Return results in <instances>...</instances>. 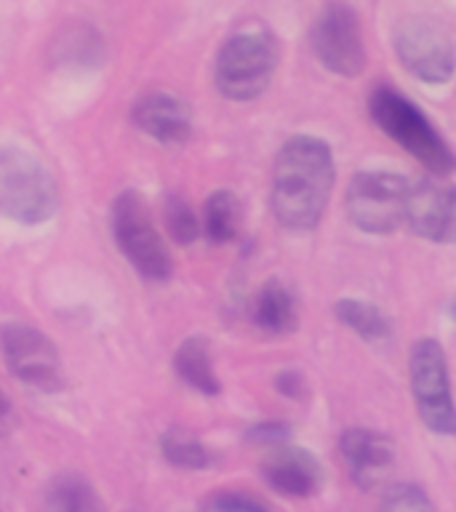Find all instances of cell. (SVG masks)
<instances>
[{"label":"cell","instance_id":"1","mask_svg":"<svg viewBox=\"0 0 456 512\" xmlns=\"http://www.w3.org/2000/svg\"><path fill=\"white\" fill-rule=\"evenodd\" d=\"M334 155L323 139L291 136L272 166V214L283 230L310 232L323 219L334 187Z\"/></svg>","mask_w":456,"mask_h":512},{"label":"cell","instance_id":"2","mask_svg":"<svg viewBox=\"0 0 456 512\" xmlns=\"http://www.w3.org/2000/svg\"><path fill=\"white\" fill-rule=\"evenodd\" d=\"M368 112L376 126L382 128L392 142H398L411 158L419 160L430 174L448 176L456 171V155L448 142L411 99L392 88L379 86L368 96Z\"/></svg>","mask_w":456,"mask_h":512},{"label":"cell","instance_id":"3","mask_svg":"<svg viewBox=\"0 0 456 512\" xmlns=\"http://www.w3.org/2000/svg\"><path fill=\"white\" fill-rule=\"evenodd\" d=\"M59 208V187L35 155L0 147V216L11 222L43 224Z\"/></svg>","mask_w":456,"mask_h":512},{"label":"cell","instance_id":"4","mask_svg":"<svg viewBox=\"0 0 456 512\" xmlns=\"http://www.w3.org/2000/svg\"><path fill=\"white\" fill-rule=\"evenodd\" d=\"M278 67V46L262 30L235 32L216 54L214 78L219 94L232 102H251L262 96Z\"/></svg>","mask_w":456,"mask_h":512},{"label":"cell","instance_id":"5","mask_svg":"<svg viewBox=\"0 0 456 512\" xmlns=\"http://www.w3.org/2000/svg\"><path fill=\"white\" fill-rule=\"evenodd\" d=\"M112 235H115L120 254L126 256L144 280L160 283L171 278L174 264H171L166 240L136 190H123L112 203Z\"/></svg>","mask_w":456,"mask_h":512},{"label":"cell","instance_id":"6","mask_svg":"<svg viewBox=\"0 0 456 512\" xmlns=\"http://www.w3.org/2000/svg\"><path fill=\"white\" fill-rule=\"evenodd\" d=\"M411 392L424 427L438 435H456V400L451 392L446 352L438 339H419L411 347Z\"/></svg>","mask_w":456,"mask_h":512},{"label":"cell","instance_id":"7","mask_svg":"<svg viewBox=\"0 0 456 512\" xmlns=\"http://www.w3.org/2000/svg\"><path fill=\"white\" fill-rule=\"evenodd\" d=\"M408 195L411 184L403 176L390 171H363L350 182L344 206L358 230L390 235L400 224H406Z\"/></svg>","mask_w":456,"mask_h":512},{"label":"cell","instance_id":"8","mask_svg":"<svg viewBox=\"0 0 456 512\" xmlns=\"http://www.w3.org/2000/svg\"><path fill=\"white\" fill-rule=\"evenodd\" d=\"M0 352H3L8 371L19 382L43 392H56L64 387L62 355L56 350V344L38 328L27 323L0 326Z\"/></svg>","mask_w":456,"mask_h":512},{"label":"cell","instance_id":"9","mask_svg":"<svg viewBox=\"0 0 456 512\" xmlns=\"http://www.w3.org/2000/svg\"><path fill=\"white\" fill-rule=\"evenodd\" d=\"M310 43L326 70L342 78H358L366 67V46L358 14L344 3H328L312 24Z\"/></svg>","mask_w":456,"mask_h":512},{"label":"cell","instance_id":"10","mask_svg":"<svg viewBox=\"0 0 456 512\" xmlns=\"http://www.w3.org/2000/svg\"><path fill=\"white\" fill-rule=\"evenodd\" d=\"M395 51L411 75L424 83H448L456 70V54L451 40L440 27L422 19H408L395 30Z\"/></svg>","mask_w":456,"mask_h":512},{"label":"cell","instance_id":"11","mask_svg":"<svg viewBox=\"0 0 456 512\" xmlns=\"http://www.w3.org/2000/svg\"><path fill=\"white\" fill-rule=\"evenodd\" d=\"M408 227L430 243H456V187L443 182L411 184Z\"/></svg>","mask_w":456,"mask_h":512},{"label":"cell","instance_id":"12","mask_svg":"<svg viewBox=\"0 0 456 512\" xmlns=\"http://www.w3.org/2000/svg\"><path fill=\"white\" fill-rule=\"evenodd\" d=\"M262 475L278 494L294 496V499L315 496L323 486V467L315 454L291 443L272 448V454L262 464Z\"/></svg>","mask_w":456,"mask_h":512},{"label":"cell","instance_id":"13","mask_svg":"<svg viewBox=\"0 0 456 512\" xmlns=\"http://www.w3.org/2000/svg\"><path fill=\"white\" fill-rule=\"evenodd\" d=\"M339 451L360 488L379 486L395 462V443L384 432L368 427H350L339 440Z\"/></svg>","mask_w":456,"mask_h":512},{"label":"cell","instance_id":"14","mask_svg":"<svg viewBox=\"0 0 456 512\" xmlns=\"http://www.w3.org/2000/svg\"><path fill=\"white\" fill-rule=\"evenodd\" d=\"M131 120L142 134L160 144H184L192 136L190 107L171 94H147L134 104Z\"/></svg>","mask_w":456,"mask_h":512},{"label":"cell","instance_id":"15","mask_svg":"<svg viewBox=\"0 0 456 512\" xmlns=\"http://www.w3.org/2000/svg\"><path fill=\"white\" fill-rule=\"evenodd\" d=\"M51 64L64 70H88L99 67L104 56L102 35L86 22H72L51 43Z\"/></svg>","mask_w":456,"mask_h":512},{"label":"cell","instance_id":"16","mask_svg":"<svg viewBox=\"0 0 456 512\" xmlns=\"http://www.w3.org/2000/svg\"><path fill=\"white\" fill-rule=\"evenodd\" d=\"M254 323L267 334H291L299 323L294 294L278 278H270L254 299Z\"/></svg>","mask_w":456,"mask_h":512},{"label":"cell","instance_id":"17","mask_svg":"<svg viewBox=\"0 0 456 512\" xmlns=\"http://www.w3.org/2000/svg\"><path fill=\"white\" fill-rule=\"evenodd\" d=\"M174 368L179 379L184 384H190L192 390L203 392V395H219V390H222L208 342L200 339V336H190V339H184L179 344V350L174 355Z\"/></svg>","mask_w":456,"mask_h":512},{"label":"cell","instance_id":"18","mask_svg":"<svg viewBox=\"0 0 456 512\" xmlns=\"http://www.w3.org/2000/svg\"><path fill=\"white\" fill-rule=\"evenodd\" d=\"M243 227V206L235 192L216 190L203 206V232L216 246L232 243Z\"/></svg>","mask_w":456,"mask_h":512},{"label":"cell","instance_id":"19","mask_svg":"<svg viewBox=\"0 0 456 512\" xmlns=\"http://www.w3.org/2000/svg\"><path fill=\"white\" fill-rule=\"evenodd\" d=\"M334 315L342 326L352 328L360 339L366 342H382L392 334L390 318L384 315L376 304L355 299V296H344L334 304Z\"/></svg>","mask_w":456,"mask_h":512},{"label":"cell","instance_id":"20","mask_svg":"<svg viewBox=\"0 0 456 512\" xmlns=\"http://www.w3.org/2000/svg\"><path fill=\"white\" fill-rule=\"evenodd\" d=\"M46 512H104V504L86 480L64 475L48 488Z\"/></svg>","mask_w":456,"mask_h":512},{"label":"cell","instance_id":"21","mask_svg":"<svg viewBox=\"0 0 456 512\" xmlns=\"http://www.w3.org/2000/svg\"><path fill=\"white\" fill-rule=\"evenodd\" d=\"M160 448H163V456H166L168 462L179 467V470H203L211 462L208 448L192 432L179 430V427H174V430H168L163 435Z\"/></svg>","mask_w":456,"mask_h":512},{"label":"cell","instance_id":"22","mask_svg":"<svg viewBox=\"0 0 456 512\" xmlns=\"http://www.w3.org/2000/svg\"><path fill=\"white\" fill-rule=\"evenodd\" d=\"M163 216H166V230L168 235L182 243V246H190L192 240L200 235V219L198 214L192 211V206L179 195H171L166 200V208H163Z\"/></svg>","mask_w":456,"mask_h":512},{"label":"cell","instance_id":"23","mask_svg":"<svg viewBox=\"0 0 456 512\" xmlns=\"http://www.w3.org/2000/svg\"><path fill=\"white\" fill-rule=\"evenodd\" d=\"M379 512H435V504L422 486L398 483L384 494Z\"/></svg>","mask_w":456,"mask_h":512},{"label":"cell","instance_id":"24","mask_svg":"<svg viewBox=\"0 0 456 512\" xmlns=\"http://www.w3.org/2000/svg\"><path fill=\"white\" fill-rule=\"evenodd\" d=\"M208 507L214 512H270V507L262 499L243 494V491H219V494L211 496Z\"/></svg>","mask_w":456,"mask_h":512},{"label":"cell","instance_id":"25","mask_svg":"<svg viewBox=\"0 0 456 512\" xmlns=\"http://www.w3.org/2000/svg\"><path fill=\"white\" fill-rule=\"evenodd\" d=\"M288 435H291V430H288V424L283 422L256 424V427H251V432H248V438L254 440V443H259V446H270V448L288 443Z\"/></svg>","mask_w":456,"mask_h":512},{"label":"cell","instance_id":"26","mask_svg":"<svg viewBox=\"0 0 456 512\" xmlns=\"http://www.w3.org/2000/svg\"><path fill=\"white\" fill-rule=\"evenodd\" d=\"M275 387H278L280 395H286L291 400H304L307 398V382L299 371H280L278 379H275Z\"/></svg>","mask_w":456,"mask_h":512},{"label":"cell","instance_id":"27","mask_svg":"<svg viewBox=\"0 0 456 512\" xmlns=\"http://www.w3.org/2000/svg\"><path fill=\"white\" fill-rule=\"evenodd\" d=\"M8 414H11V400H8L6 392L0 390V424L6 422Z\"/></svg>","mask_w":456,"mask_h":512},{"label":"cell","instance_id":"28","mask_svg":"<svg viewBox=\"0 0 456 512\" xmlns=\"http://www.w3.org/2000/svg\"><path fill=\"white\" fill-rule=\"evenodd\" d=\"M451 312H454V318H456V302H454V307H451Z\"/></svg>","mask_w":456,"mask_h":512}]
</instances>
